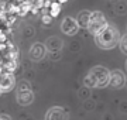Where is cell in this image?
<instances>
[{
    "instance_id": "5",
    "label": "cell",
    "mask_w": 127,
    "mask_h": 120,
    "mask_svg": "<svg viewBox=\"0 0 127 120\" xmlns=\"http://www.w3.org/2000/svg\"><path fill=\"white\" fill-rule=\"evenodd\" d=\"M14 86H16V78H14L13 72L3 71L0 74V90L3 93H7L13 90Z\"/></svg>"
},
{
    "instance_id": "6",
    "label": "cell",
    "mask_w": 127,
    "mask_h": 120,
    "mask_svg": "<svg viewBox=\"0 0 127 120\" xmlns=\"http://www.w3.org/2000/svg\"><path fill=\"white\" fill-rule=\"evenodd\" d=\"M45 120H69V112L65 107L54 106L47 112Z\"/></svg>"
},
{
    "instance_id": "14",
    "label": "cell",
    "mask_w": 127,
    "mask_h": 120,
    "mask_svg": "<svg viewBox=\"0 0 127 120\" xmlns=\"http://www.w3.org/2000/svg\"><path fill=\"white\" fill-rule=\"evenodd\" d=\"M119 45H120V50H122L123 54H126V55H127V34H124V35L120 38Z\"/></svg>"
},
{
    "instance_id": "11",
    "label": "cell",
    "mask_w": 127,
    "mask_h": 120,
    "mask_svg": "<svg viewBox=\"0 0 127 120\" xmlns=\"http://www.w3.org/2000/svg\"><path fill=\"white\" fill-rule=\"evenodd\" d=\"M91 11H88V10H82L79 11L76 16V21L79 24V27L81 28H88V24H89V20H91Z\"/></svg>"
},
{
    "instance_id": "1",
    "label": "cell",
    "mask_w": 127,
    "mask_h": 120,
    "mask_svg": "<svg viewBox=\"0 0 127 120\" xmlns=\"http://www.w3.org/2000/svg\"><path fill=\"white\" fill-rule=\"evenodd\" d=\"M83 83L88 88H104L110 83V72L100 65L93 66L83 79Z\"/></svg>"
},
{
    "instance_id": "13",
    "label": "cell",
    "mask_w": 127,
    "mask_h": 120,
    "mask_svg": "<svg viewBox=\"0 0 127 120\" xmlns=\"http://www.w3.org/2000/svg\"><path fill=\"white\" fill-rule=\"evenodd\" d=\"M59 13H61V3H59L58 0H54L50 6V14L52 17H57Z\"/></svg>"
},
{
    "instance_id": "12",
    "label": "cell",
    "mask_w": 127,
    "mask_h": 120,
    "mask_svg": "<svg viewBox=\"0 0 127 120\" xmlns=\"http://www.w3.org/2000/svg\"><path fill=\"white\" fill-rule=\"evenodd\" d=\"M0 64H1V68L3 71H7V72H14L17 69V60H6V58H1L0 60Z\"/></svg>"
},
{
    "instance_id": "8",
    "label": "cell",
    "mask_w": 127,
    "mask_h": 120,
    "mask_svg": "<svg viewBox=\"0 0 127 120\" xmlns=\"http://www.w3.org/2000/svg\"><path fill=\"white\" fill-rule=\"evenodd\" d=\"M47 47L44 44H40V42H35V44H32L30 51H28V57H30V60L32 61H41L44 57H45V52H47Z\"/></svg>"
},
{
    "instance_id": "16",
    "label": "cell",
    "mask_w": 127,
    "mask_h": 120,
    "mask_svg": "<svg viewBox=\"0 0 127 120\" xmlns=\"http://www.w3.org/2000/svg\"><path fill=\"white\" fill-rule=\"evenodd\" d=\"M119 4H120V7H124V6H126L124 3H119ZM117 11H119V13H126V11H127V9H119Z\"/></svg>"
},
{
    "instance_id": "18",
    "label": "cell",
    "mask_w": 127,
    "mask_h": 120,
    "mask_svg": "<svg viewBox=\"0 0 127 120\" xmlns=\"http://www.w3.org/2000/svg\"><path fill=\"white\" fill-rule=\"evenodd\" d=\"M59 3H61V4H62V3H65V1H68V0H58Z\"/></svg>"
},
{
    "instance_id": "4",
    "label": "cell",
    "mask_w": 127,
    "mask_h": 120,
    "mask_svg": "<svg viewBox=\"0 0 127 120\" xmlns=\"http://www.w3.org/2000/svg\"><path fill=\"white\" fill-rule=\"evenodd\" d=\"M32 100H34V93H32V89L30 86L28 82H21L20 86H18V92H17V102L20 106H28L31 105Z\"/></svg>"
},
{
    "instance_id": "15",
    "label": "cell",
    "mask_w": 127,
    "mask_h": 120,
    "mask_svg": "<svg viewBox=\"0 0 127 120\" xmlns=\"http://www.w3.org/2000/svg\"><path fill=\"white\" fill-rule=\"evenodd\" d=\"M52 16L51 14H42V17H41V21H42V24H47V26H50L51 23H52Z\"/></svg>"
},
{
    "instance_id": "7",
    "label": "cell",
    "mask_w": 127,
    "mask_h": 120,
    "mask_svg": "<svg viewBox=\"0 0 127 120\" xmlns=\"http://www.w3.org/2000/svg\"><path fill=\"white\" fill-rule=\"evenodd\" d=\"M61 30L66 35H75L79 30V24H78L76 19H73V17H65L61 23Z\"/></svg>"
},
{
    "instance_id": "10",
    "label": "cell",
    "mask_w": 127,
    "mask_h": 120,
    "mask_svg": "<svg viewBox=\"0 0 127 120\" xmlns=\"http://www.w3.org/2000/svg\"><path fill=\"white\" fill-rule=\"evenodd\" d=\"M45 47L50 52H59L61 48H62V40L58 37H55V35L48 37L45 41Z\"/></svg>"
},
{
    "instance_id": "19",
    "label": "cell",
    "mask_w": 127,
    "mask_h": 120,
    "mask_svg": "<svg viewBox=\"0 0 127 120\" xmlns=\"http://www.w3.org/2000/svg\"><path fill=\"white\" fill-rule=\"evenodd\" d=\"M126 71H127V61H126Z\"/></svg>"
},
{
    "instance_id": "20",
    "label": "cell",
    "mask_w": 127,
    "mask_h": 120,
    "mask_svg": "<svg viewBox=\"0 0 127 120\" xmlns=\"http://www.w3.org/2000/svg\"><path fill=\"white\" fill-rule=\"evenodd\" d=\"M0 93H3V92H1V90H0Z\"/></svg>"
},
{
    "instance_id": "3",
    "label": "cell",
    "mask_w": 127,
    "mask_h": 120,
    "mask_svg": "<svg viewBox=\"0 0 127 120\" xmlns=\"http://www.w3.org/2000/svg\"><path fill=\"white\" fill-rule=\"evenodd\" d=\"M107 20L104 17V14L102 11H93L91 14V20H89V24H88V30L92 32V34H97L102 30L107 27Z\"/></svg>"
},
{
    "instance_id": "17",
    "label": "cell",
    "mask_w": 127,
    "mask_h": 120,
    "mask_svg": "<svg viewBox=\"0 0 127 120\" xmlns=\"http://www.w3.org/2000/svg\"><path fill=\"white\" fill-rule=\"evenodd\" d=\"M0 120H11V119H10V116H7V115H0Z\"/></svg>"
},
{
    "instance_id": "9",
    "label": "cell",
    "mask_w": 127,
    "mask_h": 120,
    "mask_svg": "<svg viewBox=\"0 0 127 120\" xmlns=\"http://www.w3.org/2000/svg\"><path fill=\"white\" fill-rule=\"evenodd\" d=\"M124 83H126V76H124V74L122 71L114 69L110 72V83H109L110 86L119 89V88H123Z\"/></svg>"
},
{
    "instance_id": "2",
    "label": "cell",
    "mask_w": 127,
    "mask_h": 120,
    "mask_svg": "<svg viewBox=\"0 0 127 120\" xmlns=\"http://www.w3.org/2000/svg\"><path fill=\"white\" fill-rule=\"evenodd\" d=\"M120 32L114 26H107V27L97 32L95 35L96 45L102 50H112L120 42Z\"/></svg>"
}]
</instances>
